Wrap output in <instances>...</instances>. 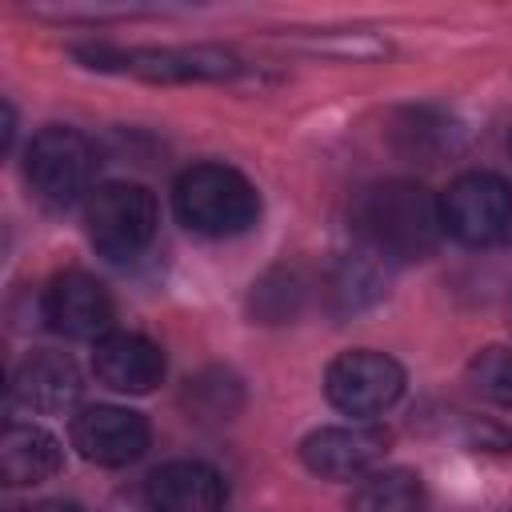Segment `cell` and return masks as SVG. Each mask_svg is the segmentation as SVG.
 Wrapping results in <instances>:
<instances>
[{
  "instance_id": "obj_5",
  "label": "cell",
  "mask_w": 512,
  "mask_h": 512,
  "mask_svg": "<svg viewBox=\"0 0 512 512\" xmlns=\"http://www.w3.org/2000/svg\"><path fill=\"white\" fill-rule=\"evenodd\" d=\"M440 220L464 244H496L512 232V188L492 172H464L440 196Z\"/></svg>"
},
{
  "instance_id": "obj_14",
  "label": "cell",
  "mask_w": 512,
  "mask_h": 512,
  "mask_svg": "<svg viewBox=\"0 0 512 512\" xmlns=\"http://www.w3.org/2000/svg\"><path fill=\"white\" fill-rule=\"evenodd\" d=\"M64 464L60 440L36 424H8L0 436V476L8 484H40Z\"/></svg>"
},
{
  "instance_id": "obj_15",
  "label": "cell",
  "mask_w": 512,
  "mask_h": 512,
  "mask_svg": "<svg viewBox=\"0 0 512 512\" xmlns=\"http://www.w3.org/2000/svg\"><path fill=\"white\" fill-rule=\"evenodd\" d=\"M416 508H420V480L408 468H388L368 476L348 504V512H416Z\"/></svg>"
},
{
  "instance_id": "obj_9",
  "label": "cell",
  "mask_w": 512,
  "mask_h": 512,
  "mask_svg": "<svg viewBox=\"0 0 512 512\" xmlns=\"http://www.w3.org/2000/svg\"><path fill=\"white\" fill-rule=\"evenodd\" d=\"M388 448V432L376 424H340L316 428L300 440V460L324 480H352L364 476Z\"/></svg>"
},
{
  "instance_id": "obj_13",
  "label": "cell",
  "mask_w": 512,
  "mask_h": 512,
  "mask_svg": "<svg viewBox=\"0 0 512 512\" xmlns=\"http://www.w3.org/2000/svg\"><path fill=\"white\" fill-rule=\"evenodd\" d=\"M12 396L32 412H64L80 396V372L60 352H32L12 376Z\"/></svg>"
},
{
  "instance_id": "obj_3",
  "label": "cell",
  "mask_w": 512,
  "mask_h": 512,
  "mask_svg": "<svg viewBox=\"0 0 512 512\" xmlns=\"http://www.w3.org/2000/svg\"><path fill=\"white\" fill-rule=\"evenodd\" d=\"M156 224H160V208L144 184L112 180L88 196V236L112 260L136 256L152 240Z\"/></svg>"
},
{
  "instance_id": "obj_2",
  "label": "cell",
  "mask_w": 512,
  "mask_h": 512,
  "mask_svg": "<svg viewBox=\"0 0 512 512\" xmlns=\"http://www.w3.org/2000/svg\"><path fill=\"white\" fill-rule=\"evenodd\" d=\"M176 216L200 236H236L256 224L260 196L236 168L196 164L176 180Z\"/></svg>"
},
{
  "instance_id": "obj_6",
  "label": "cell",
  "mask_w": 512,
  "mask_h": 512,
  "mask_svg": "<svg viewBox=\"0 0 512 512\" xmlns=\"http://www.w3.org/2000/svg\"><path fill=\"white\" fill-rule=\"evenodd\" d=\"M324 392L344 416H380L404 392V368L384 352H344L324 372Z\"/></svg>"
},
{
  "instance_id": "obj_11",
  "label": "cell",
  "mask_w": 512,
  "mask_h": 512,
  "mask_svg": "<svg viewBox=\"0 0 512 512\" xmlns=\"http://www.w3.org/2000/svg\"><path fill=\"white\" fill-rule=\"evenodd\" d=\"M92 372L116 392H152L164 376V352L140 332H108L92 348Z\"/></svg>"
},
{
  "instance_id": "obj_16",
  "label": "cell",
  "mask_w": 512,
  "mask_h": 512,
  "mask_svg": "<svg viewBox=\"0 0 512 512\" xmlns=\"http://www.w3.org/2000/svg\"><path fill=\"white\" fill-rule=\"evenodd\" d=\"M468 380L484 400H492L500 408H512V352L508 348L476 352L472 364H468Z\"/></svg>"
},
{
  "instance_id": "obj_4",
  "label": "cell",
  "mask_w": 512,
  "mask_h": 512,
  "mask_svg": "<svg viewBox=\"0 0 512 512\" xmlns=\"http://www.w3.org/2000/svg\"><path fill=\"white\" fill-rule=\"evenodd\" d=\"M92 172H96L92 144L76 128H44L32 136L24 156V176L44 204L52 208L76 204L88 192Z\"/></svg>"
},
{
  "instance_id": "obj_7",
  "label": "cell",
  "mask_w": 512,
  "mask_h": 512,
  "mask_svg": "<svg viewBox=\"0 0 512 512\" xmlns=\"http://www.w3.org/2000/svg\"><path fill=\"white\" fill-rule=\"evenodd\" d=\"M88 56L96 68H124L132 76H144V80H224V76H236V56L224 52V48H208V44H196V48H136V52H108V48H92V52H80Z\"/></svg>"
},
{
  "instance_id": "obj_1",
  "label": "cell",
  "mask_w": 512,
  "mask_h": 512,
  "mask_svg": "<svg viewBox=\"0 0 512 512\" xmlns=\"http://www.w3.org/2000/svg\"><path fill=\"white\" fill-rule=\"evenodd\" d=\"M360 232L372 240L376 252L392 260H420L436 248L444 232L440 200L412 180L376 184L360 200Z\"/></svg>"
},
{
  "instance_id": "obj_8",
  "label": "cell",
  "mask_w": 512,
  "mask_h": 512,
  "mask_svg": "<svg viewBox=\"0 0 512 512\" xmlns=\"http://www.w3.org/2000/svg\"><path fill=\"white\" fill-rule=\"evenodd\" d=\"M72 448L92 464L120 468V464H132L148 448V424L132 408L96 404L72 420Z\"/></svg>"
},
{
  "instance_id": "obj_17",
  "label": "cell",
  "mask_w": 512,
  "mask_h": 512,
  "mask_svg": "<svg viewBox=\"0 0 512 512\" xmlns=\"http://www.w3.org/2000/svg\"><path fill=\"white\" fill-rule=\"evenodd\" d=\"M28 512H84V508L72 504V500H44V504H36V508H28Z\"/></svg>"
},
{
  "instance_id": "obj_12",
  "label": "cell",
  "mask_w": 512,
  "mask_h": 512,
  "mask_svg": "<svg viewBox=\"0 0 512 512\" xmlns=\"http://www.w3.org/2000/svg\"><path fill=\"white\" fill-rule=\"evenodd\" d=\"M224 500L220 472L200 460H172L148 476V504L156 512H220Z\"/></svg>"
},
{
  "instance_id": "obj_10",
  "label": "cell",
  "mask_w": 512,
  "mask_h": 512,
  "mask_svg": "<svg viewBox=\"0 0 512 512\" xmlns=\"http://www.w3.org/2000/svg\"><path fill=\"white\" fill-rule=\"evenodd\" d=\"M44 316L52 320L56 332L76 336V340H92V336H108L112 324V300L104 292V284L88 272H60L48 292H44Z\"/></svg>"
}]
</instances>
